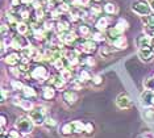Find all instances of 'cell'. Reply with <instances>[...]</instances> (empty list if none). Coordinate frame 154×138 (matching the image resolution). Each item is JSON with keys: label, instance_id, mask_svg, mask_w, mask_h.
Here are the masks:
<instances>
[{"label": "cell", "instance_id": "4dcf8cb0", "mask_svg": "<svg viewBox=\"0 0 154 138\" xmlns=\"http://www.w3.org/2000/svg\"><path fill=\"white\" fill-rule=\"evenodd\" d=\"M65 83H66V80L61 75H55V80H54L53 87H55V88H62V87L65 86Z\"/></svg>", "mask_w": 154, "mask_h": 138}, {"label": "cell", "instance_id": "9a60e30c", "mask_svg": "<svg viewBox=\"0 0 154 138\" xmlns=\"http://www.w3.org/2000/svg\"><path fill=\"white\" fill-rule=\"evenodd\" d=\"M55 30L58 33H65V32H69L70 30V23L66 20H58L55 23Z\"/></svg>", "mask_w": 154, "mask_h": 138}, {"label": "cell", "instance_id": "8d00e7d4", "mask_svg": "<svg viewBox=\"0 0 154 138\" xmlns=\"http://www.w3.org/2000/svg\"><path fill=\"white\" fill-rule=\"evenodd\" d=\"M58 8L61 9L63 13H67V12H70V9H71V4H67V3H61V4L58 5Z\"/></svg>", "mask_w": 154, "mask_h": 138}, {"label": "cell", "instance_id": "ba28073f", "mask_svg": "<svg viewBox=\"0 0 154 138\" xmlns=\"http://www.w3.org/2000/svg\"><path fill=\"white\" fill-rule=\"evenodd\" d=\"M141 103L143 107L149 108V107H154V92L153 91H143L141 94Z\"/></svg>", "mask_w": 154, "mask_h": 138}, {"label": "cell", "instance_id": "7bdbcfd3", "mask_svg": "<svg viewBox=\"0 0 154 138\" xmlns=\"http://www.w3.org/2000/svg\"><path fill=\"white\" fill-rule=\"evenodd\" d=\"M94 124L92 122H87L86 124V128H85V132L87 133V134H92L94 133Z\"/></svg>", "mask_w": 154, "mask_h": 138}, {"label": "cell", "instance_id": "ee69618b", "mask_svg": "<svg viewBox=\"0 0 154 138\" xmlns=\"http://www.w3.org/2000/svg\"><path fill=\"white\" fill-rule=\"evenodd\" d=\"M8 137L9 138H20V132L19 130H11L8 133Z\"/></svg>", "mask_w": 154, "mask_h": 138}, {"label": "cell", "instance_id": "f546056e", "mask_svg": "<svg viewBox=\"0 0 154 138\" xmlns=\"http://www.w3.org/2000/svg\"><path fill=\"white\" fill-rule=\"evenodd\" d=\"M143 87H145V90L154 92V76L145 79V82H143Z\"/></svg>", "mask_w": 154, "mask_h": 138}, {"label": "cell", "instance_id": "f5cc1de1", "mask_svg": "<svg viewBox=\"0 0 154 138\" xmlns=\"http://www.w3.org/2000/svg\"><path fill=\"white\" fill-rule=\"evenodd\" d=\"M150 37H152V40H153V41H154V30H153V32H152V36H150Z\"/></svg>", "mask_w": 154, "mask_h": 138}, {"label": "cell", "instance_id": "8992f818", "mask_svg": "<svg viewBox=\"0 0 154 138\" xmlns=\"http://www.w3.org/2000/svg\"><path fill=\"white\" fill-rule=\"evenodd\" d=\"M28 45H30L29 44V41L26 40L25 37H23V34H20V36H15L12 38V41H11V44H9V46L13 49V50H19V51H21L25 46Z\"/></svg>", "mask_w": 154, "mask_h": 138}, {"label": "cell", "instance_id": "f35d334b", "mask_svg": "<svg viewBox=\"0 0 154 138\" xmlns=\"http://www.w3.org/2000/svg\"><path fill=\"white\" fill-rule=\"evenodd\" d=\"M9 33V24H2V37L4 38L5 36H8Z\"/></svg>", "mask_w": 154, "mask_h": 138}, {"label": "cell", "instance_id": "7a4b0ae2", "mask_svg": "<svg viewBox=\"0 0 154 138\" xmlns=\"http://www.w3.org/2000/svg\"><path fill=\"white\" fill-rule=\"evenodd\" d=\"M33 125L34 122L32 121V118L26 117V116H21L16 121V128L21 134H29L33 130Z\"/></svg>", "mask_w": 154, "mask_h": 138}, {"label": "cell", "instance_id": "277c9868", "mask_svg": "<svg viewBox=\"0 0 154 138\" xmlns=\"http://www.w3.org/2000/svg\"><path fill=\"white\" fill-rule=\"evenodd\" d=\"M30 76L33 78V79H37V80H48V78L50 76L46 70V67L45 66H41V65H37L34 66L32 69V71H30Z\"/></svg>", "mask_w": 154, "mask_h": 138}, {"label": "cell", "instance_id": "5b68a950", "mask_svg": "<svg viewBox=\"0 0 154 138\" xmlns=\"http://www.w3.org/2000/svg\"><path fill=\"white\" fill-rule=\"evenodd\" d=\"M29 117L32 118V121L36 124V125H44L45 124V120H46V117H45V111L42 108H33L32 111H30L29 113Z\"/></svg>", "mask_w": 154, "mask_h": 138}, {"label": "cell", "instance_id": "6da1fadb", "mask_svg": "<svg viewBox=\"0 0 154 138\" xmlns=\"http://www.w3.org/2000/svg\"><path fill=\"white\" fill-rule=\"evenodd\" d=\"M131 8H132V11L136 13V15H138L141 17L149 16L150 11H152L149 2H145V0H136V2H133Z\"/></svg>", "mask_w": 154, "mask_h": 138}, {"label": "cell", "instance_id": "4fadbf2b", "mask_svg": "<svg viewBox=\"0 0 154 138\" xmlns=\"http://www.w3.org/2000/svg\"><path fill=\"white\" fill-rule=\"evenodd\" d=\"M63 101L67 105H74L78 101V95L74 91H66L63 94Z\"/></svg>", "mask_w": 154, "mask_h": 138}, {"label": "cell", "instance_id": "5bb4252c", "mask_svg": "<svg viewBox=\"0 0 154 138\" xmlns=\"http://www.w3.org/2000/svg\"><path fill=\"white\" fill-rule=\"evenodd\" d=\"M120 36H122V32L116 26H112L109 29H107V38L111 42H113L115 40H117Z\"/></svg>", "mask_w": 154, "mask_h": 138}, {"label": "cell", "instance_id": "2e32d148", "mask_svg": "<svg viewBox=\"0 0 154 138\" xmlns=\"http://www.w3.org/2000/svg\"><path fill=\"white\" fill-rule=\"evenodd\" d=\"M108 24H109V20H108L107 17L101 16V17H99V19L96 20L95 26H96V29H97V30L104 32V30H107V29H108Z\"/></svg>", "mask_w": 154, "mask_h": 138}, {"label": "cell", "instance_id": "816d5d0a", "mask_svg": "<svg viewBox=\"0 0 154 138\" xmlns=\"http://www.w3.org/2000/svg\"><path fill=\"white\" fill-rule=\"evenodd\" d=\"M149 4H150V8H152V11H154V0H149Z\"/></svg>", "mask_w": 154, "mask_h": 138}, {"label": "cell", "instance_id": "c3c4849f", "mask_svg": "<svg viewBox=\"0 0 154 138\" xmlns=\"http://www.w3.org/2000/svg\"><path fill=\"white\" fill-rule=\"evenodd\" d=\"M5 50H7V44H5V41L3 40V41H2V54H3V55H4Z\"/></svg>", "mask_w": 154, "mask_h": 138}, {"label": "cell", "instance_id": "e575fe53", "mask_svg": "<svg viewBox=\"0 0 154 138\" xmlns=\"http://www.w3.org/2000/svg\"><path fill=\"white\" fill-rule=\"evenodd\" d=\"M11 86H12L13 90H16V91H23L24 87H25L21 82H19V80H12V82H11Z\"/></svg>", "mask_w": 154, "mask_h": 138}, {"label": "cell", "instance_id": "836d02e7", "mask_svg": "<svg viewBox=\"0 0 154 138\" xmlns=\"http://www.w3.org/2000/svg\"><path fill=\"white\" fill-rule=\"evenodd\" d=\"M62 13H63V12H62L58 7H57V8H54V9H50V17H51V19H54V20L59 19V17L62 16Z\"/></svg>", "mask_w": 154, "mask_h": 138}, {"label": "cell", "instance_id": "ac0fdd59", "mask_svg": "<svg viewBox=\"0 0 154 138\" xmlns=\"http://www.w3.org/2000/svg\"><path fill=\"white\" fill-rule=\"evenodd\" d=\"M42 97L45 100H51L55 97V87L53 86H46L42 90Z\"/></svg>", "mask_w": 154, "mask_h": 138}, {"label": "cell", "instance_id": "db71d44e", "mask_svg": "<svg viewBox=\"0 0 154 138\" xmlns=\"http://www.w3.org/2000/svg\"><path fill=\"white\" fill-rule=\"evenodd\" d=\"M152 50H153V51H154V41H153V42H152Z\"/></svg>", "mask_w": 154, "mask_h": 138}, {"label": "cell", "instance_id": "8fae6325", "mask_svg": "<svg viewBox=\"0 0 154 138\" xmlns=\"http://www.w3.org/2000/svg\"><path fill=\"white\" fill-rule=\"evenodd\" d=\"M154 51L152 50V48H146V49H138V58L142 62H150L153 61Z\"/></svg>", "mask_w": 154, "mask_h": 138}, {"label": "cell", "instance_id": "4316f807", "mask_svg": "<svg viewBox=\"0 0 154 138\" xmlns=\"http://www.w3.org/2000/svg\"><path fill=\"white\" fill-rule=\"evenodd\" d=\"M115 26L119 28V29H120V30L122 32V33H124V32H125V30H127L128 28H129V24H128V21H127V20L120 19V20H119L117 23H116V25H115Z\"/></svg>", "mask_w": 154, "mask_h": 138}, {"label": "cell", "instance_id": "7dc6e473", "mask_svg": "<svg viewBox=\"0 0 154 138\" xmlns=\"http://www.w3.org/2000/svg\"><path fill=\"white\" fill-rule=\"evenodd\" d=\"M7 97H8V92H7V90L3 88L2 90V103H4L7 100Z\"/></svg>", "mask_w": 154, "mask_h": 138}, {"label": "cell", "instance_id": "d4e9b609", "mask_svg": "<svg viewBox=\"0 0 154 138\" xmlns=\"http://www.w3.org/2000/svg\"><path fill=\"white\" fill-rule=\"evenodd\" d=\"M143 117H145L146 121L153 122L154 121V109H152V107L146 108L145 111H143Z\"/></svg>", "mask_w": 154, "mask_h": 138}, {"label": "cell", "instance_id": "11a10c76", "mask_svg": "<svg viewBox=\"0 0 154 138\" xmlns=\"http://www.w3.org/2000/svg\"><path fill=\"white\" fill-rule=\"evenodd\" d=\"M94 2H96V3H99V2H101V0H94Z\"/></svg>", "mask_w": 154, "mask_h": 138}, {"label": "cell", "instance_id": "681fc988", "mask_svg": "<svg viewBox=\"0 0 154 138\" xmlns=\"http://www.w3.org/2000/svg\"><path fill=\"white\" fill-rule=\"evenodd\" d=\"M5 124H7V118H5V116L3 115V116H2V128H4Z\"/></svg>", "mask_w": 154, "mask_h": 138}, {"label": "cell", "instance_id": "d590c367", "mask_svg": "<svg viewBox=\"0 0 154 138\" xmlns=\"http://www.w3.org/2000/svg\"><path fill=\"white\" fill-rule=\"evenodd\" d=\"M101 11H103V9H101L100 5H97V4L91 5V15H92V16H99Z\"/></svg>", "mask_w": 154, "mask_h": 138}, {"label": "cell", "instance_id": "6f0895ef", "mask_svg": "<svg viewBox=\"0 0 154 138\" xmlns=\"http://www.w3.org/2000/svg\"><path fill=\"white\" fill-rule=\"evenodd\" d=\"M145 138H149V137H145Z\"/></svg>", "mask_w": 154, "mask_h": 138}, {"label": "cell", "instance_id": "bcb514c9", "mask_svg": "<svg viewBox=\"0 0 154 138\" xmlns=\"http://www.w3.org/2000/svg\"><path fill=\"white\" fill-rule=\"evenodd\" d=\"M11 4L13 8H20V5L23 4V2L21 0H11Z\"/></svg>", "mask_w": 154, "mask_h": 138}, {"label": "cell", "instance_id": "7402d4cb", "mask_svg": "<svg viewBox=\"0 0 154 138\" xmlns=\"http://www.w3.org/2000/svg\"><path fill=\"white\" fill-rule=\"evenodd\" d=\"M66 82H70V80H72V72L71 70H70V67H65L63 70H61V74H59Z\"/></svg>", "mask_w": 154, "mask_h": 138}, {"label": "cell", "instance_id": "e0dca14e", "mask_svg": "<svg viewBox=\"0 0 154 138\" xmlns=\"http://www.w3.org/2000/svg\"><path fill=\"white\" fill-rule=\"evenodd\" d=\"M112 45H113L116 49H119V50H122V49L128 48V40H127L125 36H120L117 40H115L113 42H112Z\"/></svg>", "mask_w": 154, "mask_h": 138}, {"label": "cell", "instance_id": "3957f363", "mask_svg": "<svg viewBox=\"0 0 154 138\" xmlns=\"http://www.w3.org/2000/svg\"><path fill=\"white\" fill-rule=\"evenodd\" d=\"M96 44H97V42H95L92 38H86L82 44H79L78 46H76V48H78L76 50H78L79 53L80 51H85V53H87V54H92V53H95L96 49H97Z\"/></svg>", "mask_w": 154, "mask_h": 138}, {"label": "cell", "instance_id": "d6a6232c", "mask_svg": "<svg viewBox=\"0 0 154 138\" xmlns=\"http://www.w3.org/2000/svg\"><path fill=\"white\" fill-rule=\"evenodd\" d=\"M61 133L63 134V136H69V134L74 133V132H72V128H71V124L67 122V124H65V125H62V128H61Z\"/></svg>", "mask_w": 154, "mask_h": 138}, {"label": "cell", "instance_id": "44dd1931", "mask_svg": "<svg viewBox=\"0 0 154 138\" xmlns=\"http://www.w3.org/2000/svg\"><path fill=\"white\" fill-rule=\"evenodd\" d=\"M78 32H79L80 36L85 37V38H88L91 36V29H90L88 25H86V24H82V25H79Z\"/></svg>", "mask_w": 154, "mask_h": 138}, {"label": "cell", "instance_id": "f6af8a7d", "mask_svg": "<svg viewBox=\"0 0 154 138\" xmlns=\"http://www.w3.org/2000/svg\"><path fill=\"white\" fill-rule=\"evenodd\" d=\"M86 63H87V65H88V66H91V67H92V66H95V65H96L95 59H94V58H92V57H87V58H86Z\"/></svg>", "mask_w": 154, "mask_h": 138}, {"label": "cell", "instance_id": "f1b7e54d", "mask_svg": "<svg viewBox=\"0 0 154 138\" xmlns=\"http://www.w3.org/2000/svg\"><path fill=\"white\" fill-rule=\"evenodd\" d=\"M116 5L113 4V3H107L106 5H104V12L108 13V15H113V13H116Z\"/></svg>", "mask_w": 154, "mask_h": 138}, {"label": "cell", "instance_id": "603a6c76", "mask_svg": "<svg viewBox=\"0 0 154 138\" xmlns=\"http://www.w3.org/2000/svg\"><path fill=\"white\" fill-rule=\"evenodd\" d=\"M23 94H24V96H25L26 99H32V97H36L37 96V92L34 91L32 87H28V86L24 87Z\"/></svg>", "mask_w": 154, "mask_h": 138}, {"label": "cell", "instance_id": "b9f144b4", "mask_svg": "<svg viewBox=\"0 0 154 138\" xmlns=\"http://www.w3.org/2000/svg\"><path fill=\"white\" fill-rule=\"evenodd\" d=\"M112 53V49H111V46H106V48H101V50H100V54L103 55V57H107V55H109Z\"/></svg>", "mask_w": 154, "mask_h": 138}, {"label": "cell", "instance_id": "9f6ffc18", "mask_svg": "<svg viewBox=\"0 0 154 138\" xmlns=\"http://www.w3.org/2000/svg\"><path fill=\"white\" fill-rule=\"evenodd\" d=\"M2 138H9V137H5V136H4V134H3V137H2Z\"/></svg>", "mask_w": 154, "mask_h": 138}, {"label": "cell", "instance_id": "1f68e13d", "mask_svg": "<svg viewBox=\"0 0 154 138\" xmlns=\"http://www.w3.org/2000/svg\"><path fill=\"white\" fill-rule=\"evenodd\" d=\"M143 21H145L146 26H148L149 29L154 30V15H149V16L143 17Z\"/></svg>", "mask_w": 154, "mask_h": 138}, {"label": "cell", "instance_id": "ab89813d", "mask_svg": "<svg viewBox=\"0 0 154 138\" xmlns=\"http://www.w3.org/2000/svg\"><path fill=\"white\" fill-rule=\"evenodd\" d=\"M92 84L94 86H100L101 83H103V76H100V75H95V76H92Z\"/></svg>", "mask_w": 154, "mask_h": 138}, {"label": "cell", "instance_id": "60d3db41", "mask_svg": "<svg viewBox=\"0 0 154 138\" xmlns=\"http://www.w3.org/2000/svg\"><path fill=\"white\" fill-rule=\"evenodd\" d=\"M44 125H46L48 128H53V126L57 125V121H55L54 118H50V117H48L46 120H45V124Z\"/></svg>", "mask_w": 154, "mask_h": 138}, {"label": "cell", "instance_id": "9c48e42d", "mask_svg": "<svg viewBox=\"0 0 154 138\" xmlns=\"http://www.w3.org/2000/svg\"><path fill=\"white\" fill-rule=\"evenodd\" d=\"M4 62H5L8 66L15 67V66H17V65H20V62H21V54L19 55L16 51L9 53V54H7V57L4 58Z\"/></svg>", "mask_w": 154, "mask_h": 138}, {"label": "cell", "instance_id": "f907efd6", "mask_svg": "<svg viewBox=\"0 0 154 138\" xmlns=\"http://www.w3.org/2000/svg\"><path fill=\"white\" fill-rule=\"evenodd\" d=\"M21 2H23V4H24V5H29V4H32L34 0H21Z\"/></svg>", "mask_w": 154, "mask_h": 138}, {"label": "cell", "instance_id": "ffe728a7", "mask_svg": "<svg viewBox=\"0 0 154 138\" xmlns=\"http://www.w3.org/2000/svg\"><path fill=\"white\" fill-rule=\"evenodd\" d=\"M29 29H30V26L28 25L25 21H20V23L16 25V30H17V33H19V34H23V36H25L28 32H29Z\"/></svg>", "mask_w": 154, "mask_h": 138}, {"label": "cell", "instance_id": "d6986e66", "mask_svg": "<svg viewBox=\"0 0 154 138\" xmlns=\"http://www.w3.org/2000/svg\"><path fill=\"white\" fill-rule=\"evenodd\" d=\"M71 128H72V132L74 133H82L85 132V128H86V124L82 122L80 120H75V121H71Z\"/></svg>", "mask_w": 154, "mask_h": 138}, {"label": "cell", "instance_id": "83f0119b", "mask_svg": "<svg viewBox=\"0 0 154 138\" xmlns=\"http://www.w3.org/2000/svg\"><path fill=\"white\" fill-rule=\"evenodd\" d=\"M20 107H21L24 111H32V109L34 108L33 107V103L30 100H20Z\"/></svg>", "mask_w": 154, "mask_h": 138}, {"label": "cell", "instance_id": "74e56055", "mask_svg": "<svg viewBox=\"0 0 154 138\" xmlns=\"http://www.w3.org/2000/svg\"><path fill=\"white\" fill-rule=\"evenodd\" d=\"M76 12H78V15H79V17H80L82 20L87 19V16H88V12H87V11L85 9V7H82V8H78V11H76Z\"/></svg>", "mask_w": 154, "mask_h": 138}, {"label": "cell", "instance_id": "30bf717a", "mask_svg": "<svg viewBox=\"0 0 154 138\" xmlns=\"http://www.w3.org/2000/svg\"><path fill=\"white\" fill-rule=\"evenodd\" d=\"M58 40H61L65 45H71V44H74V42L76 41V34L74 33V32H71V30L65 32V33H59Z\"/></svg>", "mask_w": 154, "mask_h": 138}, {"label": "cell", "instance_id": "cb8c5ba5", "mask_svg": "<svg viewBox=\"0 0 154 138\" xmlns=\"http://www.w3.org/2000/svg\"><path fill=\"white\" fill-rule=\"evenodd\" d=\"M79 80L82 83H86V82L92 80V76H91V74L87 71V70H82V71L79 72Z\"/></svg>", "mask_w": 154, "mask_h": 138}, {"label": "cell", "instance_id": "484cf974", "mask_svg": "<svg viewBox=\"0 0 154 138\" xmlns=\"http://www.w3.org/2000/svg\"><path fill=\"white\" fill-rule=\"evenodd\" d=\"M91 36H92L91 38H92V40L95 41V42H104V41H106V38H107L106 36H104L103 32H100V30L95 32V33H92Z\"/></svg>", "mask_w": 154, "mask_h": 138}, {"label": "cell", "instance_id": "7c38bea8", "mask_svg": "<svg viewBox=\"0 0 154 138\" xmlns=\"http://www.w3.org/2000/svg\"><path fill=\"white\" fill-rule=\"evenodd\" d=\"M152 37L146 36V34H141L140 37H137V41H136V44H137V48L138 49H146V48H152Z\"/></svg>", "mask_w": 154, "mask_h": 138}, {"label": "cell", "instance_id": "52a82bcc", "mask_svg": "<svg viewBox=\"0 0 154 138\" xmlns=\"http://www.w3.org/2000/svg\"><path fill=\"white\" fill-rule=\"evenodd\" d=\"M116 104L119 108L121 109H128L132 107V100L131 97H129L128 94H125V92H122V94H120L116 99Z\"/></svg>", "mask_w": 154, "mask_h": 138}]
</instances>
